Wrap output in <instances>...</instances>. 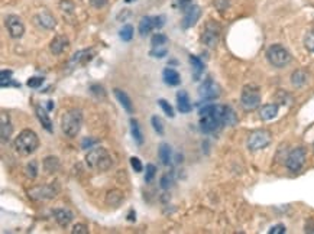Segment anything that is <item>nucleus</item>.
I'll use <instances>...</instances> for the list:
<instances>
[{
	"instance_id": "49",
	"label": "nucleus",
	"mask_w": 314,
	"mask_h": 234,
	"mask_svg": "<svg viewBox=\"0 0 314 234\" xmlns=\"http://www.w3.org/2000/svg\"><path fill=\"white\" fill-rule=\"evenodd\" d=\"M94 143H96V140H93V139H84L81 143V147L83 149H92Z\"/></svg>"
},
{
	"instance_id": "43",
	"label": "nucleus",
	"mask_w": 314,
	"mask_h": 234,
	"mask_svg": "<svg viewBox=\"0 0 314 234\" xmlns=\"http://www.w3.org/2000/svg\"><path fill=\"white\" fill-rule=\"evenodd\" d=\"M130 165H132V168L135 169V172H142V169H143L141 159L136 158V156H132V158H130Z\"/></svg>"
},
{
	"instance_id": "9",
	"label": "nucleus",
	"mask_w": 314,
	"mask_h": 234,
	"mask_svg": "<svg viewBox=\"0 0 314 234\" xmlns=\"http://www.w3.org/2000/svg\"><path fill=\"white\" fill-rule=\"evenodd\" d=\"M220 32H221L220 26H219L214 20H210V22L206 23V26H204V29H203V36H202V39H203V42H204L207 46L214 48V46L217 45L219 39H220Z\"/></svg>"
},
{
	"instance_id": "18",
	"label": "nucleus",
	"mask_w": 314,
	"mask_h": 234,
	"mask_svg": "<svg viewBox=\"0 0 314 234\" xmlns=\"http://www.w3.org/2000/svg\"><path fill=\"white\" fill-rule=\"evenodd\" d=\"M52 214H54V217H55V221H57L61 227H64V229H65V227L73 221V219H74L73 213H71L70 210H65V208L55 210Z\"/></svg>"
},
{
	"instance_id": "33",
	"label": "nucleus",
	"mask_w": 314,
	"mask_h": 234,
	"mask_svg": "<svg viewBox=\"0 0 314 234\" xmlns=\"http://www.w3.org/2000/svg\"><path fill=\"white\" fill-rule=\"evenodd\" d=\"M168 44V38L164 35V33H155L151 39V45L152 48L155 46H165Z\"/></svg>"
},
{
	"instance_id": "13",
	"label": "nucleus",
	"mask_w": 314,
	"mask_h": 234,
	"mask_svg": "<svg viewBox=\"0 0 314 234\" xmlns=\"http://www.w3.org/2000/svg\"><path fill=\"white\" fill-rule=\"evenodd\" d=\"M200 16H202V9H200V6H197V4L188 6V7L184 10V17H183V22H181L183 28H184V29L193 28V26L199 22Z\"/></svg>"
},
{
	"instance_id": "32",
	"label": "nucleus",
	"mask_w": 314,
	"mask_h": 234,
	"mask_svg": "<svg viewBox=\"0 0 314 234\" xmlns=\"http://www.w3.org/2000/svg\"><path fill=\"white\" fill-rule=\"evenodd\" d=\"M133 26L132 25H123V28L119 30V36L123 42H129L133 38Z\"/></svg>"
},
{
	"instance_id": "1",
	"label": "nucleus",
	"mask_w": 314,
	"mask_h": 234,
	"mask_svg": "<svg viewBox=\"0 0 314 234\" xmlns=\"http://www.w3.org/2000/svg\"><path fill=\"white\" fill-rule=\"evenodd\" d=\"M224 109L226 106L207 104L200 110V129L203 133H213L224 126Z\"/></svg>"
},
{
	"instance_id": "52",
	"label": "nucleus",
	"mask_w": 314,
	"mask_h": 234,
	"mask_svg": "<svg viewBox=\"0 0 314 234\" xmlns=\"http://www.w3.org/2000/svg\"><path fill=\"white\" fill-rule=\"evenodd\" d=\"M126 3H132V1H135V0H125Z\"/></svg>"
},
{
	"instance_id": "21",
	"label": "nucleus",
	"mask_w": 314,
	"mask_h": 234,
	"mask_svg": "<svg viewBox=\"0 0 314 234\" xmlns=\"http://www.w3.org/2000/svg\"><path fill=\"white\" fill-rule=\"evenodd\" d=\"M0 130H1V139L3 140H7L12 134V130H13L10 118L4 112H1V116H0Z\"/></svg>"
},
{
	"instance_id": "25",
	"label": "nucleus",
	"mask_w": 314,
	"mask_h": 234,
	"mask_svg": "<svg viewBox=\"0 0 314 234\" xmlns=\"http://www.w3.org/2000/svg\"><path fill=\"white\" fill-rule=\"evenodd\" d=\"M190 64L193 65L194 80H199L202 77V74L204 73V64H203V61L199 57H196V55H190Z\"/></svg>"
},
{
	"instance_id": "3",
	"label": "nucleus",
	"mask_w": 314,
	"mask_h": 234,
	"mask_svg": "<svg viewBox=\"0 0 314 234\" xmlns=\"http://www.w3.org/2000/svg\"><path fill=\"white\" fill-rule=\"evenodd\" d=\"M83 126V113L80 109H70L61 117V129L65 136L74 139Z\"/></svg>"
},
{
	"instance_id": "37",
	"label": "nucleus",
	"mask_w": 314,
	"mask_h": 234,
	"mask_svg": "<svg viewBox=\"0 0 314 234\" xmlns=\"http://www.w3.org/2000/svg\"><path fill=\"white\" fill-rule=\"evenodd\" d=\"M155 175H157V168H155V165H152V163H148V165H146V175H145V182H146V184L152 182V181H154V178H155Z\"/></svg>"
},
{
	"instance_id": "20",
	"label": "nucleus",
	"mask_w": 314,
	"mask_h": 234,
	"mask_svg": "<svg viewBox=\"0 0 314 234\" xmlns=\"http://www.w3.org/2000/svg\"><path fill=\"white\" fill-rule=\"evenodd\" d=\"M35 112H36V116L39 118L41 124L44 126V129H45L47 132L52 133V130H54V129H52V121H51V118H49L48 112H47L42 106H36Z\"/></svg>"
},
{
	"instance_id": "35",
	"label": "nucleus",
	"mask_w": 314,
	"mask_h": 234,
	"mask_svg": "<svg viewBox=\"0 0 314 234\" xmlns=\"http://www.w3.org/2000/svg\"><path fill=\"white\" fill-rule=\"evenodd\" d=\"M25 172H26V176H28V178H31V179L36 178V175H38V162H36V161H31V162L26 165Z\"/></svg>"
},
{
	"instance_id": "2",
	"label": "nucleus",
	"mask_w": 314,
	"mask_h": 234,
	"mask_svg": "<svg viewBox=\"0 0 314 234\" xmlns=\"http://www.w3.org/2000/svg\"><path fill=\"white\" fill-rule=\"evenodd\" d=\"M86 163L92 171L105 172L111 168L113 161L105 147H92V150L86 156Z\"/></svg>"
},
{
	"instance_id": "17",
	"label": "nucleus",
	"mask_w": 314,
	"mask_h": 234,
	"mask_svg": "<svg viewBox=\"0 0 314 234\" xmlns=\"http://www.w3.org/2000/svg\"><path fill=\"white\" fill-rule=\"evenodd\" d=\"M113 93H114L117 102L120 103V106H122V107L129 113V115H132V113H133V103H132L130 97H129L123 90H120V88H114Z\"/></svg>"
},
{
	"instance_id": "30",
	"label": "nucleus",
	"mask_w": 314,
	"mask_h": 234,
	"mask_svg": "<svg viewBox=\"0 0 314 234\" xmlns=\"http://www.w3.org/2000/svg\"><path fill=\"white\" fill-rule=\"evenodd\" d=\"M93 58V51L90 49H86V51H80L77 52L74 57H73V62H77V64H86L89 61H92Z\"/></svg>"
},
{
	"instance_id": "42",
	"label": "nucleus",
	"mask_w": 314,
	"mask_h": 234,
	"mask_svg": "<svg viewBox=\"0 0 314 234\" xmlns=\"http://www.w3.org/2000/svg\"><path fill=\"white\" fill-rule=\"evenodd\" d=\"M28 87H31V88H38V87H41L42 84H44V78H39V77H32V78H29L28 80Z\"/></svg>"
},
{
	"instance_id": "27",
	"label": "nucleus",
	"mask_w": 314,
	"mask_h": 234,
	"mask_svg": "<svg viewBox=\"0 0 314 234\" xmlns=\"http://www.w3.org/2000/svg\"><path fill=\"white\" fill-rule=\"evenodd\" d=\"M44 169L48 174H54L60 169V161L55 156H47L44 159Z\"/></svg>"
},
{
	"instance_id": "38",
	"label": "nucleus",
	"mask_w": 314,
	"mask_h": 234,
	"mask_svg": "<svg viewBox=\"0 0 314 234\" xmlns=\"http://www.w3.org/2000/svg\"><path fill=\"white\" fill-rule=\"evenodd\" d=\"M167 54H168L167 45H165V46H155V48L151 49V55H152L154 58H164Z\"/></svg>"
},
{
	"instance_id": "26",
	"label": "nucleus",
	"mask_w": 314,
	"mask_h": 234,
	"mask_svg": "<svg viewBox=\"0 0 314 234\" xmlns=\"http://www.w3.org/2000/svg\"><path fill=\"white\" fill-rule=\"evenodd\" d=\"M130 132H132V136H133L135 142L138 145H143V134H142L139 121L136 118H130Z\"/></svg>"
},
{
	"instance_id": "28",
	"label": "nucleus",
	"mask_w": 314,
	"mask_h": 234,
	"mask_svg": "<svg viewBox=\"0 0 314 234\" xmlns=\"http://www.w3.org/2000/svg\"><path fill=\"white\" fill-rule=\"evenodd\" d=\"M307 80H309V75L303 70H297L291 75V83L294 87H303L307 83Z\"/></svg>"
},
{
	"instance_id": "46",
	"label": "nucleus",
	"mask_w": 314,
	"mask_h": 234,
	"mask_svg": "<svg viewBox=\"0 0 314 234\" xmlns=\"http://www.w3.org/2000/svg\"><path fill=\"white\" fill-rule=\"evenodd\" d=\"M214 6H216L219 10H224V9H227V6H229V0H214Z\"/></svg>"
},
{
	"instance_id": "15",
	"label": "nucleus",
	"mask_w": 314,
	"mask_h": 234,
	"mask_svg": "<svg viewBox=\"0 0 314 234\" xmlns=\"http://www.w3.org/2000/svg\"><path fill=\"white\" fill-rule=\"evenodd\" d=\"M70 42H68V38L64 36V35H57L51 44H49V49L54 55H61L67 48H68Z\"/></svg>"
},
{
	"instance_id": "10",
	"label": "nucleus",
	"mask_w": 314,
	"mask_h": 234,
	"mask_svg": "<svg viewBox=\"0 0 314 234\" xmlns=\"http://www.w3.org/2000/svg\"><path fill=\"white\" fill-rule=\"evenodd\" d=\"M6 23V28H7V32L9 35L13 38V39H19L23 36L25 33V26H23V22L20 20L19 16L16 15H9L4 20Z\"/></svg>"
},
{
	"instance_id": "45",
	"label": "nucleus",
	"mask_w": 314,
	"mask_h": 234,
	"mask_svg": "<svg viewBox=\"0 0 314 234\" xmlns=\"http://www.w3.org/2000/svg\"><path fill=\"white\" fill-rule=\"evenodd\" d=\"M287 232V229H285V226L284 224H277V226H272L269 230H268V233L269 234H284Z\"/></svg>"
},
{
	"instance_id": "40",
	"label": "nucleus",
	"mask_w": 314,
	"mask_h": 234,
	"mask_svg": "<svg viewBox=\"0 0 314 234\" xmlns=\"http://www.w3.org/2000/svg\"><path fill=\"white\" fill-rule=\"evenodd\" d=\"M159 184H161V188H162V190H170V188L173 187V184H174V179H173V176H171L170 174H165V175H162Z\"/></svg>"
},
{
	"instance_id": "19",
	"label": "nucleus",
	"mask_w": 314,
	"mask_h": 234,
	"mask_svg": "<svg viewBox=\"0 0 314 234\" xmlns=\"http://www.w3.org/2000/svg\"><path fill=\"white\" fill-rule=\"evenodd\" d=\"M162 80L168 86H178L181 83V75L174 68H165L162 73Z\"/></svg>"
},
{
	"instance_id": "4",
	"label": "nucleus",
	"mask_w": 314,
	"mask_h": 234,
	"mask_svg": "<svg viewBox=\"0 0 314 234\" xmlns=\"http://www.w3.org/2000/svg\"><path fill=\"white\" fill-rule=\"evenodd\" d=\"M39 147V137L38 134L31 130V129H25L22 130L17 137L15 139V149L17 153L20 155H31L33 153L36 149Z\"/></svg>"
},
{
	"instance_id": "14",
	"label": "nucleus",
	"mask_w": 314,
	"mask_h": 234,
	"mask_svg": "<svg viewBox=\"0 0 314 234\" xmlns=\"http://www.w3.org/2000/svg\"><path fill=\"white\" fill-rule=\"evenodd\" d=\"M35 22H36V25H39L44 29H54L57 25L55 17L48 10H42L38 15H35Z\"/></svg>"
},
{
	"instance_id": "7",
	"label": "nucleus",
	"mask_w": 314,
	"mask_h": 234,
	"mask_svg": "<svg viewBox=\"0 0 314 234\" xmlns=\"http://www.w3.org/2000/svg\"><path fill=\"white\" fill-rule=\"evenodd\" d=\"M271 133L265 129H258V130H253L249 136H248V149L252 150V152H256V150H261V149H265L269 143H271Z\"/></svg>"
},
{
	"instance_id": "47",
	"label": "nucleus",
	"mask_w": 314,
	"mask_h": 234,
	"mask_svg": "<svg viewBox=\"0 0 314 234\" xmlns=\"http://www.w3.org/2000/svg\"><path fill=\"white\" fill-rule=\"evenodd\" d=\"M89 1L96 9H102V7H105L106 4H107V0H89Z\"/></svg>"
},
{
	"instance_id": "48",
	"label": "nucleus",
	"mask_w": 314,
	"mask_h": 234,
	"mask_svg": "<svg viewBox=\"0 0 314 234\" xmlns=\"http://www.w3.org/2000/svg\"><path fill=\"white\" fill-rule=\"evenodd\" d=\"M154 22H155V28H162L164 25H165V17L161 15V16H157V17H154Z\"/></svg>"
},
{
	"instance_id": "50",
	"label": "nucleus",
	"mask_w": 314,
	"mask_h": 234,
	"mask_svg": "<svg viewBox=\"0 0 314 234\" xmlns=\"http://www.w3.org/2000/svg\"><path fill=\"white\" fill-rule=\"evenodd\" d=\"M133 216H135V211L133 210H130V213H129V216H127V220L129 221H133L135 219H133Z\"/></svg>"
},
{
	"instance_id": "12",
	"label": "nucleus",
	"mask_w": 314,
	"mask_h": 234,
	"mask_svg": "<svg viewBox=\"0 0 314 234\" xmlns=\"http://www.w3.org/2000/svg\"><path fill=\"white\" fill-rule=\"evenodd\" d=\"M60 188L54 184H48V185H42V187H36L33 190L29 191V195L35 200H51L58 194Z\"/></svg>"
},
{
	"instance_id": "11",
	"label": "nucleus",
	"mask_w": 314,
	"mask_h": 234,
	"mask_svg": "<svg viewBox=\"0 0 314 234\" xmlns=\"http://www.w3.org/2000/svg\"><path fill=\"white\" fill-rule=\"evenodd\" d=\"M199 96L203 102L216 100L220 96V87L213 80H206L199 88Z\"/></svg>"
},
{
	"instance_id": "22",
	"label": "nucleus",
	"mask_w": 314,
	"mask_h": 234,
	"mask_svg": "<svg viewBox=\"0 0 314 234\" xmlns=\"http://www.w3.org/2000/svg\"><path fill=\"white\" fill-rule=\"evenodd\" d=\"M278 115V104H274V103H271V104H265V106H262L261 107V110H259V117L262 118V120H272V118H275Z\"/></svg>"
},
{
	"instance_id": "29",
	"label": "nucleus",
	"mask_w": 314,
	"mask_h": 234,
	"mask_svg": "<svg viewBox=\"0 0 314 234\" xmlns=\"http://www.w3.org/2000/svg\"><path fill=\"white\" fill-rule=\"evenodd\" d=\"M122 200H123V194H122L120 191H117V190H113V191L107 192L106 203H107L109 205H111V207H116V205H119V204L122 203Z\"/></svg>"
},
{
	"instance_id": "16",
	"label": "nucleus",
	"mask_w": 314,
	"mask_h": 234,
	"mask_svg": "<svg viewBox=\"0 0 314 234\" xmlns=\"http://www.w3.org/2000/svg\"><path fill=\"white\" fill-rule=\"evenodd\" d=\"M177 107H178V112L183 115H187L193 110V106L190 103V97H188L187 91L181 90L177 93Z\"/></svg>"
},
{
	"instance_id": "6",
	"label": "nucleus",
	"mask_w": 314,
	"mask_h": 234,
	"mask_svg": "<svg viewBox=\"0 0 314 234\" xmlns=\"http://www.w3.org/2000/svg\"><path fill=\"white\" fill-rule=\"evenodd\" d=\"M240 104L246 112H252L261 104V93L255 86H245L240 94Z\"/></svg>"
},
{
	"instance_id": "44",
	"label": "nucleus",
	"mask_w": 314,
	"mask_h": 234,
	"mask_svg": "<svg viewBox=\"0 0 314 234\" xmlns=\"http://www.w3.org/2000/svg\"><path fill=\"white\" fill-rule=\"evenodd\" d=\"M73 234H89V227L86 224H76L71 230Z\"/></svg>"
},
{
	"instance_id": "23",
	"label": "nucleus",
	"mask_w": 314,
	"mask_h": 234,
	"mask_svg": "<svg viewBox=\"0 0 314 234\" xmlns=\"http://www.w3.org/2000/svg\"><path fill=\"white\" fill-rule=\"evenodd\" d=\"M158 155H159V159H161L162 165L168 166L171 163V161H173V152H171V146L168 143H161L159 145Z\"/></svg>"
},
{
	"instance_id": "36",
	"label": "nucleus",
	"mask_w": 314,
	"mask_h": 234,
	"mask_svg": "<svg viewBox=\"0 0 314 234\" xmlns=\"http://www.w3.org/2000/svg\"><path fill=\"white\" fill-rule=\"evenodd\" d=\"M158 104L161 106V109L164 110V113L170 117V118H173V117L175 116V115H174V109H173V106H171V104H170L167 100H164V99H159V100H158Z\"/></svg>"
},
{
	"instance_id": "51",
	"label": "nucleus",
	"mask_w": 314,
	"mask_h": 234,
	"mask_svg": "<svg viewBox=\"0 0 314 234\" xmlns=\"http://www.w3.org/2000/svg\"><path fill=\"white\" fill-rule=\"evenodd\" d=\"M54 109V104H52V102H49V104H48V110H52Z\"/></svg>"
},
{
	"instance_id": "39",
	"label": "nucleus",
	"mask_w": 314,
	"mask_h": 234,
	"mask_svg": "<svg viewBox=\"0 0 314 234\" xmlns=\"http://www.w3.org/2000/svg\"><path fill=\"white\" fill-rule=\"evenodd\" d=\"M304 46L310 52H314V30H310V32L306 33V36H304Z\"/></svg>"
},
{
	"instance_id": "41",
	"label": "nucleus",
	"mask_w": 314,
	"mask_h": 234,
	"mask_svg": "<svg viewBox=\"0 0 314 234\" xmlns=\"http://www.w3.org/2000/svg\"><path fill=\"white\" fill-rule=\"evenodd\" d=\"M193 4V0H174V7L175 9H180V10H186L188 6Z\"/></svg>"
},
{
	"instance_id": "5",
	"label": "nucleus",
	"mask_w": 314,
	"mask_h": 234,
	"mask_svg": "<svg viewBox=\"0 0 314 234\" xmlns=\"http://www.w3.org/2000/svg\"><path fill=\"white\" fill-rule=\"evenodd\" d=\"M267 59L275 68H284L291 62V54L280 44H274L267 51Z\"/></svg>"
},
{
	"instance_id": "31",
	"label": "nucleus",
	"mask_w": 314,
	"mask_h": 234,
	"mask_svg": "<svg viewBox=\"0 0 314 234\" xmlns=\"http://www.w3.org/2000/svg\"><path fill=\"white\" fill-rule=\"evenodd\" d=\"M10 77H12V71H6V70H3V71L0 73V86H1L3 88H6V87H9V86L20 87V84L13 83Z\"/></svg>"
},
{
	"instance_id": "8",
	"label": "nucleus",
	"mask_w": 314,
	"mask_h": 234,
	"mask_svg": "<svg viewBox=\"0 0 314 234\" xmlns=\"http://www.w3.org/2000/svg\"><path fill=\"white\" fill-rule=\"evenodd\" d=\"M306 163V150L304 147H296L290 152L288 158H287V168L291 171V172H300L301 168L304 166Z\"/></svg>"
},
{
	"instance_id": "34",
	"label": "nucleus",
	"mask_w": 314,
	"mask_h": 234,
	"mask_svg": "<svg viewBox=\"0 0 314 234\" xmlns=\"http://www.w3.org/2000/svg\"><path fill=\"white\" fill-rule=\"evenodd\" d=\"M151 124H152V127H154V130L158 133V134H164L165 133V127H164V121H162V118L158 116H152L151 118Z\"/></svg>"
},
{
	"instance_id": "24",
	"label": "nucleus",
	"mask_w": 314,
	"mask_h": 234,
	"mask_svg": "<svg viewBox=\"0 0 314 234\" xmlns=\"http://www.w3.org/2000/svg\"><path fill=\"white\" fill-rule=\"evenodd\" d=\"M155 28V22H154V17L151 16H143L139 22V33L141 36H146L148 33L152 32V29Z\"/></svg>"
}]
</instances>
